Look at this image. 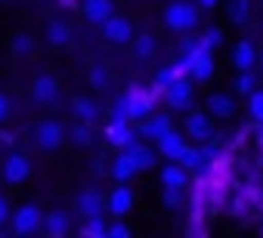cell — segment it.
<instances>
[{
  "label": "cell",
  "mask_w": 263,
  "mask_h": 238,
  "mask_svg": "<svg viewBox=\"0 0 263 238\" xmlns=\"http://www.w3.org/2000/svg\"><path fill=\"white\" fill-rule=\"evenodd\" d=\"M232 62H235L238 71H251V68L257 65V50H254V44H251V41H238L235 50H232Z\"/></svg>",
  "instance_id": "obj_13"
},
{
  "label": "cell",
  "mask_w": 263,
  "mask_h": 238,
  "mask_svg": "<svg viewBox=\"0 0 263 238\" xmlns=\"http://www.w3.org/2000/svg\"><path fill=\"white\" fill-rule=\"evenodd\" d=\"M174 81H177V74H174V65H167V68H161V71H158V77H155V87H158V90H164V87H167V84H174Z\"/></svg>",
  "instance_id": "obj_31"
},
{
  "label": "cell",
  "mask_w": 263,
  "mask_h": 238,
  "mask_svg": "<svg viewBox=\"0 0 263 238\" xmlns=\"http://www.w3.org/2000/svg\"><path fill=\"white\" fill-rule=\"evenodd\" d=\"M105 235H115V238H127V235H130V229H127L124 223H115L111 229H105Z\"/></svg>",
  "instance_id": "obj_36"
},
{
  "label": "cell",
  "mask_w": 263,
  "mask_h": 238,
  "mask_svg": "<svg viewBox=\"0 0 263 238\" xmlns=\"http://www.w3.org/2000/svg\"><path fill=\"white\" fill-rule=\"evenodd\" d=\"M47 41H50L53 47H65V44L71 41V28H68L62 19H53V22L47 25Z\"/></svg>",
  "instance_id": "obj_20"
},
{
  "label": "cell",
  "mask_w": 263,
  "mask_h": 238,
  "mask_svg": "<svg viewBox=\"0 0 263 238\" xmlns=\"http://www.w3.org/2000/svg\"><path fill=\"white\" fill-rule=\"evenodd\" d=\"M71 111H74L78 121H84V124H96L99 121V105L90 96H74L71 99Z\"/></svg>",
  "instance_id": "obj_11"
},
{
  "label": "cell",
  "mask_w": 263,
  "mask_h": 238,
  "mask_svg": "<svg viewBox=\"0 0 263 238\" xmlns=\"http://www.w3.org/2000/svg\"><path fill=\"white\" fill-rule=\"evenodd\" d=\"M105 136H108V143L118 146V149H127V146H134V143H137V133L127 127V121H115V117H111V124H108Z\"/></svg>",
  "instance_id": "obj_10"
},
{
  "label": "cell",
  "mask_w": 263,
  "mask_h": 238,
  "mask_svg": "<svg viewBox=\"0 0 263 238\" xmlns=\"http://www.w3.org/2000/svg\"><path fill=\"white\" fill-rule=\"evenodd\" d=\"M260 146H263V127H260Z\"/></svg>",
  "instance_id": "obj_41"
},
{
  "label": "cell",
  "mask_w": 263,
  "mask_h": 238,
  "mask_svg": "<svg viewBox=\"0 0 263 238\" xmlns=\"http://www.w3.org/2000/svg\"><path fill=\"white\" fill-rule=\"evenodd\" d=\"M10 220V204H7V198L4 195H0V226H4Z\"/></svg>",
  "instance_id": "obj_39"
},
{
  "label": "cell",
  "mask_w": 263,
  "mask_h": 238,
  "mask_svg": "<svg viewBox=\"0 0 263 238\" xmlns=\"http://www.w3.org/2000/svg\"><path fill=\"white\" fill-rule=\"evenodd\" d=\"M235 90H238L241 96H248V93L254 90V71H241L238 81H235Z\"/></svg>",
  "instance_id": "obj_30"
},
{
  "label": "cell",
  "mask_w": 263,
  "mask_h": 238,
  "mask_svg": "<svg viewBox=\"0 0 263 238\" xmlns=\"http://www.w3.org/2000/svg\"><path fill=\"white\" fill-rule=\"evenodd\" d=\"M41 223H44V229H47L50 235H65V232H68L71 216H68L65 210H53V213H50V216H44Z\"/></svg>",
  "instance_id": "obj_21"
},
{
  "label": "cell",
  "mask_w": 263,
  "mask_h": 238,
  "mask_svg": "<svg viewBox=\"0 0 263 238\" xmlns=\"http://www.w3.org/2000/svg\"><path fill=\"white\" fill-rule=\"evenodd\" d=\"M201 41H204V47H208V50H214V47H217V44L223 41V31H220V28H211V31H208V34H204Z\"/></svg>",
  "instance_id": "obj_35"
},
{
  "label": "cell",
  "mask_w": 263,
  "mask_h": 238,
  "mask_svg": "<svg viewBox=\"0 0 263 238\" xmlns=\"http://www.w3.org/2000/svg\"><path fill=\"white\" fill-rule=\"evenodd\" d=\"M208 111L211 117H232L235 114V99L226 93H211L208 96Z\"/></svg>",
  "instance_id": "obj_14"
},
{
  "label": "cell",
  "mask_w": 263,
  "mask_h": 238,
  "mask_svg": "<svg viewBox=\"0 0 263 238\" xmlns=\"http://www.w3.org/2000/svg\"><path fill=\"white\" fill-rule=\"evenodd\" d=\"M31 93H34L37 102H56V96H59V84H56L50 74H41V77L31 84Z\"/></svg>",
  "instance_id": "obj_18"
},
{
  "label": "cell",
  "mask_w": 263,
  "mask_h": 238,
  "mask_svg": "<svg viewBox=\"0 0 263 238\" xmlns=\"http://www.w3.org/2000/svg\"><path fill=\"white\" fill-rule=\"evenodd\" d=\"M161 96L167 99L171 108H189V105H192V84L183 81V77H177L174 84H167V87L161 90Z\"/></svg>",
  "instance_id": "obj_6"
},
{
  "label": "cell",
  "mask_w": 263,
  "mask_h": 238,
  "mask_svg": "<svg viewBox=\"0 0 263 238\" xmlns=\"http://www.w3.org/2000/svg\"><path fill=\"white\" fill-rule=\"evenodd\" d=\"M171 130V117L167 114H155V117H149V121L143 124V136L146 140H158L161 133H167Z\"/></svg>",
  "instance_id": "obj_22"
},
{
  "label": "cell",
  "mask_w": 263,
  "mask_h": 238,
  "mask_svg": "<svg viewBox=\"0 0 263 238\" xmlns=\"http://www.w3.org/2000/svg\"><path fill=\"white\" fill-rule=\"evenodd\" d=\"M189 183V173L180 161H171L167 167H161V186H171V189H186Z\"/></svg>",
  "instance_id": "obj_15"
},
{
  "label": "cell",
  "mask_w": 263,
  "mask_h": 238,
  "mask_svg": "<svg viewBox=\"0 0 263 238\" xmlns=\"http://www.w3.org/2000/svg\"><path fill=\"white\" fill-rule=\"evenodd\" d=\"M87 74H90V87H93V90H105V87H108V68H105V65L96 62V65H90Z\"/></svg>",
  "instance_id": "obj_26"
},
{
  "label": "cell",
  "mask_w": 263,
  "mask_h": 238,
  "mask_svg": "<svg viewBox=\"0 0 263 238\" xmlns=\"http://www.w3.org/2000/svg\"><path fill=\"white\" fill-rule=\"evenodd\" d=\"M34 143H37L41 152H56V149L65 143V130H62V124H56V121H44V124L34 130Z\"/></svg>",
  "instance_id": "obj_3"
},
{
  "label": "cell",
  "mask_w": 263,
  "mask_h": 238,
  "mask_svg": "<svg viewBox=\"0 0 263 238\" xmlns=\"http://www.w3.org/2000/svg\"><path fill=\"white\" fill-rule=\"evenodd\" d=\"M124 152H127V158H130V161H134L137 173H143V170H152V167H155V155H152V149H146V146H140V143L127 146Z\"/></svg>",
  "instance_id": "obj_16"
},
{
  "label": "cell",
  "mask_w": 263,
  "mask_h": 238,
  "mask_svg": "<svg viewBox=\"0 0 263 238\" xmlns=\"http://www.w3.org/2000/svg\"><path fill=\"white\" fill-rule=\"evenodd\" d=\"M68 140H71L74 146H90V143H93V136H90V124H84V121L74 124V127L68 130Z\"/></svg>",
  "instance_id": "obj_27"
},
{
  "label": "cell",
  "mask_w": 263,
  "mask_h": 238,
  "mask_svg": "<svg viewBox=\"0 0 263 238\" xmlns=\"http://www.w3.org/2000/svg\"><path fill=\"white\" fill-rule=\"evenodd\" d=\"M134 173H137V167H134V161L127 158V152H124V155H118V161H115V167H111V176H115L118 183H127Z\"/></svg>",
  "instance_id": "obj_23"
},
{
  "label": "cell",
  "mask_w": 263,
  "mask_h": 238,
  "mask_svg": "<svg viewBox=\"0 0 263 238\" xmlns=\"http://www.w3.org/2000/svg\"><path fill=\"white\" fill-rule=\"evenodd\" d=\"M7 117H10V99L0 93V121H7Z\"/></svg>",
  "instance_id": "obj_38"
},
{
  "label": "cell",
  "mask_w": 263,
  "mask_h": 238,
  "mask_svg": "<svg viewBox=\"0 0 263 238\" xmlns=\"http://www.w3.org/2000/svg\"><path fill=\"white\" fill-rule=\"evenodd\" d=\"M134 53H137L140 59H149V56L155 53V37H152V34H140V37H134Z\"/></svg>",
  "instance_id": "obj_25"
},
{
  "label": "cell",
  "mask_w": 263,
  "mask_h": 238,
  "mask_svg": "<svg viewBox=\"0 0 263 238\" xmlns=\"http://www.w3.org/2000/svg\"><path fill=\"white\" fill-rule=\"evenodd\" d=\"M121 99H124V108H127V121H134V117H146L152 111V105L161 99V90L158 87H152V90H146V87H130Z\"/></svg>",
  "instance_id": "obj_1"
},
{
  "label": "cell",
  "mask_w": 263,
  "mask_h": 238,
  "mask_svg": "<svg viewBox=\"0 0 263 238\" xmlns=\"http://www.w3.org/2000/svg\"><path fill=\"white\" fill-rule=\"evenodd\" d=\"M28 173H31L28 158H22V155H10V158L4 161V183L19 186L22 180H28Z\"/></svg>",
  "instance_id": "obj_8"
},
{
  "label": "cell",
  "mask_w": 263,
  "mask_h": 238,
  "mask_svg": "<svg viewBox=\"0 0 263 238\" xmlns=\"http://www.w3.org/2000/svg\"><path fill=\"white\" fill-rule=\"evenodd\" d=\"M102 34H105L111 44H130V41H134V25H130V19L111 13V16L102 22Z\"/></svg>",
  "instance_id": "obj_5"
},
{
  "label": "cell",
  "mask_w": 263,
  "mask_h": 238,
  "mask_svg": "<svg viewBox=\"0 0 263 238\" xmlns=\"http://www.w3.org/2000/svg\"><path fill=\"white\" fill-rule=\"evenodd\" d=\"M105 229H108V226L102 223V216H87V226H84L81 232H84V235H93V238H102Z\"/></svg>",
  "instance_id": "obj_29"
},
{
  "label": "cell",
  "mask_w": 263,
  "mask_h": 238,
  "mask_svg": "<svg viewBox=\"0 0 263 238\" xmlns=\"http://www.w3.org/2000/svg\"><path fill=\"white\" fill-rule=\"evenodd\" d=\"M186 170H201L204 167V158H201V152L198 149H192V146H186L183 152H180V158H177Z\"/></svg>",
  "instance_id": "obj_24"
},
{
  "label": "cell",
  "mask_w": 263,
  "mask_h": 238,
  "mask_svg": "<svg viewBox=\"0 0 263 238\" xmlns=\"http://www.w3.org/2000/svg\"><path fill=\"white\" fill-rule=\"evenodd\" d=\"M248 108H251V117H257V121L263 124V90L260 93H248Z\"/></svg>",
  "instance_id": "obj_28"
},
{
  "label": "cell",
  "mask_w": 263,
  "mask_h": 238,
  "mask_svg": "<svg viewBox=\"0 0 263 238\" xmlns=\"http://www.w3.org/2000/svg\"><path fill=\"white\" fill-rule=\"evenodd\" d=\"M78 213L81 216H102V195L87 189L81 198H78Z\"/></svg>",
  "instance_id": "obj_19"
},
{
  "label": "cell",
  "mask_w": 263,
  "mask_h": 238,
  "mask_svg": "<svg viewBox=\"0 0 263 238\" xmlns=\"http://www.w3.org/2000/svg\"><path fill=\"white\" fill-rule=\"evenodd\" d=\"M13 53H19V56L31 53V37H25V34H16V37H13Z\"/></svg>",
  "instance_id": "obj_32"
},
{
  "label": "cell",
  "mask_w": 263,
  "mask_h": 238,
  "mask_svg": "<svg viewBox=\"0 0 263 238\" xmlns=\"http://www.w3.org/2000/svg\"><path fill=\"white\" fill-rule=\"evenodd\" d=\"M198 7H201V10H214V7H217V0H198Z\"/></svg>",
  "instance_id": "obj_40"
},
{
  "label": "cell",
  "mask_w": 263,
  "mask_h": 238,
  "mask_svg": "<svg viewBox=\"0 0 263 238\" xmlns=\"http://www.w3.org/2000/svg\"><path fill=\"white\" fill-rule=\"evenodd\" d=\"M134 207V192H130V186H118L111 195H108V210L115 213V216H127V210Z\"/></svg>",
  "instance_id": "obj_12"
},
{
  "label": "cell",
  "mask_w": 263,
  "mask_h": 238,
  "mask_svg": "<svg viewBox=\"0 0 263 238\" xmlns=\"http://www.w3.org/2000/svg\"><path fill=\"white\" fill-rule=\"evenodd\" d=\"M111 13H115L111 0H84V16H87L93 25H102Z\"/></svg>",
  "instance_id": "obj_17"
},
{
  "label": "cell",
  "mask_w": 263,
  "mask_h": 238,
  "mask_svg": "<svg viewBox=\"0 0 263 238\" xmlns=\"http://www.w3.org/2000/svg\"><path fill=\"white\" fill-rule=\"evenodd\" d=\"M180 201H183V189L164 186V204H167V207H180Z\"/></svg>",
  "instance_id": "obj_33"
},
{
  "label": "cell",
  "mask_w": 263,
  "mask_h": 238,
  "mask_svg": "<svg viewBox=\"0 0 263 238\" xmlns=\"http://www.w3.org/2000/svg\"><path fill=\"white\" fill-rule=\"evenodd\" d=\"M155 143H158V152H161L167 161H177V158H180V152L186 149V136H183V133H177L174 127H171L167 133H161Z\"/></svg>",
  "instance_id": "obj_9"
},
{
  "label": "cell",
  "mask_w": 263,
  "mask_h": 238,
  "mask_svg": "<svg viewBox=\"0 0 263 238\" xmlns=\"http://www.w3.org/2000/svg\"><path fill=\"white\" fill-rule=\"evenodd\" d=\"M111 114H115V121H127V108H124V99H118V102H115Z\"/></svg>",
  "instance_id": "obj_37"
},
{
  "label": "cell",
  "mask_w": 263,
  "mask_h": 238,
  "mask_svg": "<svg viewBox=\"0 0 263 238\" xmlns=\"http://www.w3.org/2000/svg\"><path fill=\"white\" fill-rule=\"evenodd\" d=\"M260 71H263V56H260Z\"/></svg>",
  "instance_id": "obj_42"
},
{
  "label": "cell",
  "mask_w": 263,
  "mask_h": 238,
  "mask_svg": "<svg viewBox=\"0 0 263 238\" xmlns=\"http://www.w3.org/2000/svg\"><path fill=\"white\" fill-rule=\"evenodd\" d=\"M10 220H13V229H16L19 235H31V232L41 229L44 213H41L34 204H25V207H19L16 213H10Z\"/></svg>",
  "instance_id": "obj_4"
},
{
  "label": "cell",
  "mask_w": 263,
  "mask_h": 238,
  "mask_svg": "<svg viewBox=\"0 0 263 238\" xmlns=\"http://www.w3.org/2000/svg\"><path fill=\"white\" fill-rule=\"evenodd\" d=\"M186 133L198 143H208L214 136V117L211 114H201V111H192L186 117Z\"/></svg>",
  "instance_id": "obj_7"
},
{
  "label": "cell",
  "mask_w": 263,
  "mask_h": 238,
  "mask_svg": "<svg viewBox=\"0 0 263 238\" xmlns=\"http://www.w3.org/2000/svg\"><path fill=\"white\" fill-rule=\"evenodd\" d=\"M232 19L235 22H245L248 19V0H235V4H232Z\"/></svg>",
  "instance_id": "obj_34"
},
{
  "label": "cell",
  "mask_w": 263,
  "mask_h": 238,
  "mask_svg": "<svg viewBox=\"0 0 263 238\" xmlns=\"http://www.w3.org/2000/svg\"><path fill=\"white\" fill-rule=\"evenodd\" d=\"M164 25L171 28V31H177V34H186V31H192L195 25H198V7H192V4H171L167 10H164Z\"/></svg>",
  "instance_id": "obj_2"
}]
</instances>
